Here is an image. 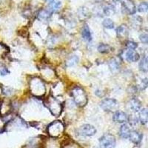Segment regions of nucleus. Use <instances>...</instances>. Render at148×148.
Returning a JSON list of instances; mask_svg holds the SVG:
<instances>
[{
    "label": "nucleus",
    "instance_id": "nucleus-1",
    "mask_svg": "<svg viewBox=\"0 0 148 148\" xmlns=\"http://www.w3.org/2000/svg\"><path fill=\"white\" fill-rule=\"evenodd\" d=\"M71 96L78 106L83 107L88 103V96L85 91L79 86H76L71 90Z\"/></svg>",
    "mask_w": 148,
    "mask_h": 148
},
{
    "label": "nucleus",
    "instance_id": "nucleus-2",
    "mask_svg": "<svg viewBox=\"0 0 148 148\" xmlns=\"http://www.w3.org/2000/svg\"><path fill=\"white\" fill-rule=\"evenodd\" d=\"M30 90L33 95L36 97L43 96L45 93V86L41 79L35 77L30 82Z\"/></svg>",
    "mask_w": 148,
    "mask_h": 148
},
{
    "label": "nucleus",
    "instance_id": "nucleus-3",
    "mask_svg": "<svg viewBox=\"0 0 148 148\" xmlns=\"http://www.w3.org/2000/svg\"><path fill=\"white\" fill-rule=\"evenodd\" d=\"M45 105L53 116H59L62 111V106L60 101L53 96H49L45 101Z\"/></svg>",
    "mask_w": 148,
    "mask_h": 148
},
{
    "label": "nucleus",
    "instance_id": "nucleus-4",
    "mask_svg": "<svg viewBox=\"0 0 148 148\" xmlns=\"http://www.w3.org/2000/svg\"><path fill=\"white\" fill-rule=\"evenodd\" d=\"M47 132L52 137H58L64 132V125L60 121L52 122L47 127Z\"/></svg>",
    "mask_w": 148,
    "mask_h": 148
},
{
    "label": "nucleus",
    "instance_id": "nucleus-5",
    "mask_svg": "<svg viewBox=\"0 0 148 148\" xmlns=\"http://www.w3.org/2000/svg\"><path fill=\"white\" fill-rule=\"evenodd\" d=\"M116 145V138L112 134L105 133L99 138V145L101 148H114Z\"/></svg>",
    "mask_w": 148,
    "mask_h": 148
},
{
    "label": "nucleus",
    "instance_id": "nucleus-6",
    "mask_svg": "<svg viewBox=\"0 0 148 148\" xmlns=\"http://www.w3.org/2000/svg\"><path fill=\"white\" fill-rule=\"evenodd\" d=\"M100 106L102 110L107 112H116L118 111L119 104L114 99H106L101 101Z\"/></svg>",
    "mask_w": 148,
    "mask_h": 148
},
{
    "label": "nucleus",
    "instance_id": "nucleus-7",
    "mask_svg": "<svg viewBox=\"0 0 148 148\" xmlns=\"http://www.w3.org/2000/svg\"><path fill=\"white\" fill-rule=\"evenodd\" d=\"M79 134L82 136H92L96 133V129L90 125H84L79 127Z\"/></svg>",
    "mask_w": 148,
    "mask_h": 148
},
{
    "label": "nucleus",
    "instance_id": "nucleus-8",
    "mask_svg": "<svg viewBox=\"0 0 148 148\" xmlns=\"http://www.w3.org/2000/svg\"><path fill=\"white\" fill-rule=\"evenodd\" d=\"M121 6L127 14L133 15L136 11V8L133 0H121Z\"/></svg>",
    "mask_w": 148,
    "mask_h": 148
},
{
    "label": "nucleus",
    "instance_id": "nucleus-9",
    "mask_svg": "<svg viewBox=\"0 0 148 148\" xmlns=\"http://www.w3.org/2000/svg\"><path fill=\"white\" fill-rule=\"evenodd\" d=\"M113 119L115 122L120 123V124L127 122L129 119L127 115L122 111H116L113 115Z\"/></svg>",
    "mask_w": 148,
    "mask_h": 148
},
{
    "label": "nucleus",
    "instance_id": "nucleus-10",
    "mask_svg": "<svg viewBox=\"0 0 148 148\" xmlns=\"http://www.w3.org/2000/svg\"><path fill=\"white\" fill-rule=\"evenodd\" d=\"M139 54L134 51V50H129L126 53V59L129 62H135L139 59Z\"/></svg>",
    "mask_w": 148,
    "mask_h": 148
},
{
    "label": "nucleus",
    "instance_id": "nucleus-11",
    "mask_svg": "<svg viewBox=\"0 0 148 148\" xmlns=\"http://www.w3.org/2000/svg\"><path fill=\"white\" fill-rule=\"evenodd\" d=\"M142 137H143L142 134H141L139 132L136 131V130L130 132V134L129 136L130 140L136 145H138L141 142V140H142Z\"/></svg>",
    "mask_w": 148,
    "mask_h": 148
},
{
    "label": "nucleus",
    "instance_id": "nucleus-12",
    "mask_svg": "<svg viewBox=\"0 0 148 148\" xmlns=\"http://www.w3.org/2000/svg\"><path fill=\"white\" fill-rule=\"evenodd\" d=\"M129 108L133 112H138L141 110V103L138 99H132L129 101Z\"/></svg>",
    "mask_w": 148,
    "mask_h": 148
},
{
    "label": "nucleus",
    "instance_id": "nucleus-13",
    "mask_svg": "<svg viewBox=\"0 0 148 148\" xmlns=\"http://www.w3.org/2000/svg\"><path fill=\"white\" fill-rule=\"evenodd\" d=\"M82 37L86 42H90L92 40V34L89 27L87 25H84L82 29Z\"/></svg>",
    "mask_w": 148,
    "mask_h": 148
},
{
    "label": "nucleus",
    "instance_id": "nucleus-14",
    "mask_svg": "<svg viewBox=\"0 0 148 148\" xmlns=\"http://www.w3.org/2000/svg\"><path fill=\"white\" fill-rule=\"evenodd\" d=\"M116 32H117V35H118L119 38H120V39H124L128 36L129 29L125 25H121L117 28Z\"/></svg>",
    "mask_w": 148,
    "mask_h": 148
},
{
    "label": "nucleus",
    "instance_id": "nucleus-15",
    "mask_svg": "<svg viewBox=\"0 0 148 148\" xmlns=\"http://www.w3.org/2000/svg\"><path fill=\"white\" fill-rule=\"evenodd\" d=\"M130 128L129 125L127 124H124L121 126L119 130V135L120 136L123 138H129V136L130 134Z\"/></svg>",
    "mask_w": 148,
    "mask_h": 148
},
{
    "label": "nucleus",
    "instance_id": "nucleus-16",
    "mask_svg": "<svg viewBox=\"0 0 148 148\" xmlns=\"http://www.w3.org/2000/svg\"><path fill=\"white\" fill-rule=\"evenodd\" d=\"M61 5H62V4L58 0H51L48 4V9L47 10L51 11V13H55L60 9Z\"/></svg>",
    "mask_w": 148,
    "mask_h": 148
},
{
    "label": "nucleus",
    "instance_id": "nucleus-17",
    "mask_svg": "<svg viewBox=\"0 0 148 148\" xmlns=\"http://www.w3.org/2000/svg\"><path fill=\"white\" fill-rule=\"evenodd\" d=\"M51 14H52V13L51 11H49L47 9H42V10L38 12L37 16L40 20H47V19L51 18Z\"/></svg>",
    "mask_w": 148,
    "mask_h": 148
},
{
    "label": "nucleus",
    "instance_id": "nucleus-18",
    "mask_svg": "<svg viewBox=\"0 0 148 148\" xmlns=\"http://www.w3.org/2000/svg\"><path fill=\"white\" fill-rule=\"evenodd\" d=\"M78 16H79V19L85 20L90 17V12L87 8L82 7L78 10Z\"/></svg>",
    "mask_w": 148,
    "mask_h": 148
},
{
    "label": "nucleus",
    "instance_id": "nucleus-19",
    "mask_svg": "<svg viewBox=\"0 0 148 148\" xmlns=\"http://www.w3.org/2000/svg\"><path fill=\"white\" fill-rule=\"evenodd\" d=\"M138 119H139L140 122H141L142 125H146L147 123L148 113L147 110L146 108H143V109L140 110Z\"/></svg>",
    "mask_w": 148,
    "mask_h": 148
},
{
    "label": "nucleus",
    "instance_id": "nucleus-20",
    "mask_svg": "<svg viewBox=\"0 0 148 148\" xmlns=\"http://www.w3.org/2000/svg\"><path fill=\"white\" fill-rule=\"evenodd\" d=\"M139 69L142 72L147 73L148 71V60L147 56H144L139 63Z\"/></svg>",
    "mask_w": 148,
    "mask_h": 148
},
{
    "label": "nucleus",
    "instance_id": "nucleus-21",
    "mask_svg": "<svg viewBox=\"0 0 148 148\" xmlns=\"http://www.w3.org/2000/svg\"><path fill=\"white\" fill-rule=\"evenodd\" d=\"M116 12V8L113 5H105L103 8V13L106 16H112L115 14Z\"/></svg>",
    "mask_w": 148,
    "mask_h": 148
},
{
    "label": "nucleus",
    "instance_id": "nucleus-22",
    "mask_svg": "<svg viewBox=\"0 0 148 148\" xmlns=\"http://www.w3.org/2000/svg\"><path fill=\"white\" fill-rule=\"evenodd\" d=\"M108 65L112 72H116L119 69V63L116 59H111L108 63Z\"/></svg>",
    "mask_w": 148,
    "mask_h": 148
},
{
    "label": "nucleus",
    "instance_id": "nucleus-23",
    "mask_svg": "<svg viewBox=\"0 0 148 148\" xmlns=\"http://www.w3.org/2000/svg\"><path fill=\"white\" fill-rule=\"evenodd\" d=\"M131 25L133 27L136 29H138L141 27V24H142V18L140 16H134L131 18Z\"/></svg>",
    "mask_w": 148,
    "mask_h": 148
},
{
    "label": "nucleus",
    "instance_id": "nucleus-24",
    "mask_svg": "<svg viewBox=\"0 0 148 148\" xmlns=\"http://www.w3.org/2000/svg\"><path fill=\"white\" fill-rule=\"evenodd\" d=\"M78 62H79V57L77 56H71L68 58V59L66 62V65H67V67H72V66L77 64Z\"/></svg>",
    "mask_w": 148,
    "mask_h": 148
},
{
    "label": "nucleus",
    "instance_id": "nucleus-25",
    "mask_svg": "<svg viewBox=\"0 0 148 148\" xmlns=\"http://www.w3.org/2000/svg\"><path fill=\"white\" fill-rule=\"evenodd\" d=\"M98 51L101 53H108L111 51V47L109 45L100 44L98 46Z\"/></svg>",
    "mask_w": 148,
    "mask_h": 148
},
{
    "label": "nucleus",
    "instance_id": "nucleus-26",
    "mask_svg": "<svg viewBox=\"0 0 148 148\" xmlns=\"http://www.w3.org/2000/svg\"><path fill=\"white\" fill-rule=\"evenodd\" d=\"M102 25L105 28L107 29H113L114 28V22L113 20H111L110 18H104L102 22Z\"/></svg>",
    "mask_w": 148,
    "mask_h": 148
},
{
    "label": "nucleus",
    "instance_id": "nucleus-27",
    "mask_svg": "<svg viewBox=\"0 0 148 148\" xmlns=\"http://www.w3.org/2000/svg\"><path fill=\"white\" fill-rule=\"evenodd\" d=\"M148 9V5L147 2H143L139 4L138 7V10L140 13H145V12L147 11Z\"/></svg>",
    "mask_w": 148,
    "mask_h": 148
},
{
    "label": "nucleus",
    "instance_id": "nucleus-28",
    "mask_svg": "<svg viewBox=\"0 0 148 148\" xmlns=\"http://www.w3.org/2000/svg\"><path fill=\"white\" fill-rule=\"evenodd\" d=\"M139 39L144 44H147L148 42V36L147 33H142L139 36Z\"/></svg>",
    "mask_w": 148,
    "mask_h": 148
},
{
    "label": "nucleus",
    "instance_id": "nucleus-29",
    "mask_svg": "<svg viewBox=\"0 0 148 148\" xmlns=\"http://www.w3.org/2000/svg\"><path fill=\"white\" fill-rule=\"evenodd\" d=\"M126 46L129 50H135L138 45H137V43H136V42H132V41H129V42H127Z\"/></svg>",
    "mask_w": 148,
    "mask_h": 148
},
{
    "label": "nucleus",
    "instance_id": "nucleus-30",
    "mask_svg": "<svg viewBox=\"0 0 148 148\" xmlns=\"http://www.w3.org/2000/svg\"><path fill=\"white\" fill-rule=\"evenodd\" d=\"M9 73L8 70L6 67H0V76H5Z\"/></svg>",
    "mask_w": 148,
    "mask_h": 148
},
{
    "label": "nucleus",
    "instance_id": "nucleus-31",
    "mask_svg": "<svg viewBox=\"0 0 148 148\" xmlns=\"http://www.w3.org/2000/svg\"><path fill=\"white\" fill-rule=\"evenodd\" d=\"M3 91V93L5 94L6 96H9V95L12 94V89L9 88H4V89L2 90Z\"/></svg>",
    "mask_w": 148,
    "mask_h": 148
}]
</instances>
